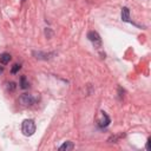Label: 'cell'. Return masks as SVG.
I'll list each match as a JSON object with an SVG mask.
<instances>
[{
  "mask_svg": "<svg viewBox=\"0 0 151 151\" xmlns=\"http://www.w3.org/2000/svg\"><path fill=\"white\" fill-rule=\"evenodd\" d=\"M21 131L25 136H32L35 132V123L33 119H25L21 125Z\"/></svg>",
  "mask_w": 151,
  "mask_h": 151,
  "instance_id": "6da1fadb",
  "label": "cell"
},
{
  "mask_svg": "<svg viewBox=\"0 0 151 151\" xmlns=\"http://www.w3.org/2000/svg\"><path fill=\"white\" fill-rule=\"evenodd\" d=\"M19 101L21 105L24 106H31L37 101V98L33 94H28V93H24L19 97Z\"/></svg>",
  "mask_w": 151,
  "mask_h": 151,
  "instance_id": "7a4b0ae2",
  "label": "cell"
},
{
  "mask_svg": "<svg viewBox=\"0 0 151 151\" xmlns=\"http://www.w3.org/2000/svg\"><path fill=\"white\" fill-rule=\"evenodd\" d=\"M87 38H88V40H90L96 47H100V46H101V38H100V35H99L96 31H90V32L87 33Z\"/></svg>",
  "mask_w": 151,
  "mask_h": 151,
  "instance_id": "3957f363",
  "label": "cell"
},
{
  "mask_svg": "<svg viewBox=\"0 0 151 151\" xmlns=\"http://www.w3.org/2000/svg\"><path fill=\"white\" fill-rule=\"evenodd\" d=\"M100 117L101 118H98L97 119V124H98V126H100V127H106L109 124H110V118H109V116L106 114V112H104V111H101L100 112Z\"/></svg>",
  "mask_w": 151,
  "mask_h": 151,
  "instance_id": "277c9868",
  "label": "cell"
},
{
  "mask_svg": "<svg viewBox=\"0 0 151 151\" xmlns=\"http://www.w3.org/2000/svg\"><path fill=\"white\" fill-rule=\"evenodd\" d=\"M122 20L125 22H131L130 20V11L127 7H123L122 8Z\"/></svg>",
  "mask_w": 151,
  "mask_h": 151,
  "instance_id": "5b68a950",
  "label": "cell"
},
{
  "mask_svg": "<svg viewBox=\"0 0 151 151\" xmlns=\"http://www.w3.org/2000/svg\"><path fill=\"white\" fill-rule=\"evenodd\" d=\"M33 54L35 55L37 59H45L46 60V59H50L51 58L50 55H54L55 53H47L46 54V53H42V52H33Z\"/></svg>",
  "mask_w": 151,
  "mask_h": 151,
  "instance_id": "8992f818",
  "label": "cell"
},
{
  "mask_svg": "<svg viewBox=\"0 0 151 151\" xmlns=\"http://www.w3.org/2000/svg\"><path fill=\"white\" fill-rule=\"evenodd\" d=\"M11 59H12V57H11L9 53H2V54L0 55V63L4 64V65L8 64V63L11 61Z\"/></svg>",
  "mask_w": 151,
  "mask_h": 151,
  "instance_id": "52a82bcc",
  "label": "cell"
},
{
  "mask_svg": "<svg viewBox=\"0 0 151 151\" xmlns=\"http://www.w3.org/2000/svg\"><path fill=\"white\" fill-rule=\"evenodd\" d=\"M72 149H74V145L72 142H65L63 145L59 146V150H61V151H65V150L67 151V150H72Z\"/></svg>",
  "mask_w": 151,
  "mask_h": 151,
  "instance_id": "ba28073f",
  "label": "cell"
},
{
  "mask_svg": "<svg viewBox=\"0 0 151 151\" xmlns=\"http://www.w3.org/2000/svg\"><path fill=\"white\" fill-rule=\"evenodd\" d=\"M28 86H29L28 80L26 79V77H25V76H22V77L20 78V87L25 90V88H28Z\"/></svg>",
  "mask_w": 151,
  "mask_h": 151,
  "instance_id": "9c48e42d",
  "label": "cell"
},
{
  "mask_svg": "<svg viewBox=\"0 0 151 151\" xmlns=\"http://www.w3.org/2000/svg\"><path fill=\"white\" fill-rule=\"evenodd\" d=\"M20 68H21V65H20V64H14V65H13V67H12V70H11V72L14 74V73H17Z\"/></svg>",
  "mask_w": 151,
  "mask_h": 151,
  "instance_id": "30bf717a",
  "label": "cell"
},
{
  "mask_svg": "<svg viewBox=\"0 0 151 151\" xmlns=\"http://www.w3.org/2000/svg\"><path fill=\"white\" fill-rule=\"evenodd\" d=\"M6 85H7V86H6V87H7V90H9V91H14V90H15V84H14L13 81L7 83Z\"/></svg>",
  "mask_w": 151,
  "mask_h": 151,
  "instance_id": "8fae6325",
  "label": "cell"
},
{
  "mask_svg": "<svg viewBox=\"0 0 151 151\" xmlns=\"http://www.w3.org/2000/svg\"><path fill=\"white\" fill-rule=\"evenodd\" d=\"M146 150H150V138H147V142H146Z\"/></svg>",
  "mask_w": 151,
  "mask_h": 151,
  "instance_id": "7c38bea8",
  "label": "cell"
},
{
  "mask_svg": "<svg viewBox=\"0 0 151 151\" xmlns=\"http://www.w3.org/2000/svg\"><path fill=\"white\" fill-rule=\"evenodd\" d=\"M1 72H2V67H0V73H1Z\"/></svg>",
  "mask_w": 151,
  "mask_h": 151,
  "instance_id": "4fadbf2b",
  "label": "cell"
},
{
  "mask_svg": "<svg viewBox=\"0 0 151 151\" xmlns=\"http://www.w3.org/2000/svg\"><path fill=\"white\" fill-rule=\"evenodd\" d=\"M22 1H25V0H22Z\"/></svg>",
  "mask_w": 151,
  "mask_h": 151,
  "instance_id": "5bb4252c",
  "label": "cell"
}]
</instances>
